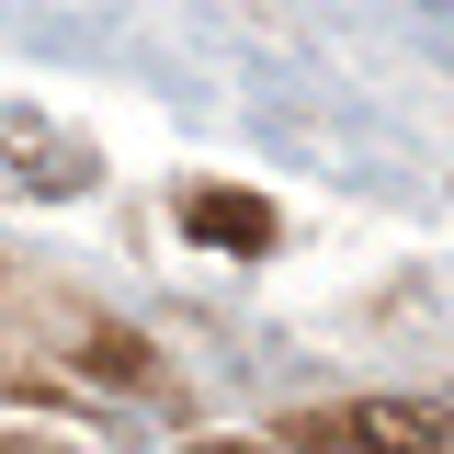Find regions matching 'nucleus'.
<instances>
[{
    "instance_id": "2",
    "label": "nucleus",
    "mask_w": 454,
    "mask_h": 454,
    "mask_svg": "<svg viewBox=\"0 0 454 454\" xmlns=\"http://www.w3.org/2000/svg\"><path fill=\"white\" fill-rule=\"evenodd\" d=\"M182 227H193L205 250H262V239H273V205H262V193L205 182V193H182Z\"/></svg>"
},
{
    "instance_id": "1",
    "label": "nucleus",
    "mask_w": 454,
    "mask_h": 454,
    "mask_svg": "<svg viewBox=\"0 0 454 454\" xmlns=\"http://www.w3.org/2000/svg\"><path fill=\"white\" fill-rule=\"evenodd\" d=\"M443 443L454 409H432V397H330L273 432V454H443Z\"/></svg>"
},
{
    "instance_id": "3",
    "label": "nucleus",
    "mask_w": 454,
    "mask_h": 454,
    "mask_svg": "<svg viewBox=\"0 0 454 454\" xmlns=\"http://www.w3.org/2000/svg\"><path fill=\"white\" fill-rule=\"evenodd\" d=\"M193 454H273V443H193Z\"/></svg>"
}]
</instances>
